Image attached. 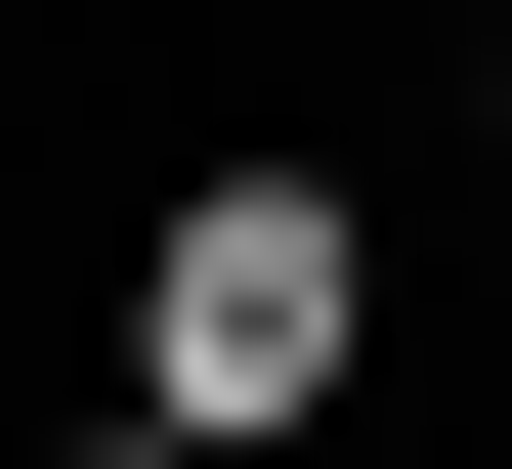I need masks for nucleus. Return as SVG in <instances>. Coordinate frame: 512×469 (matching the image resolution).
<instances>
[{
  "label": "nucleus",
  "instance_id": "1",
  "mask_svg": "<svg viewBox=\"0 0 512 469\" xmlns=\"http://www.w3.org/2000/svg\"><path fill=\"white\" fill-rule=\"evenodd\" d=\"M342 342H384L342 171H171V256H128V427H171V469H256V427H342Z\"/></svg>",
  "mask_w": 512,
  "mask_h": 469
}]
</instances>
